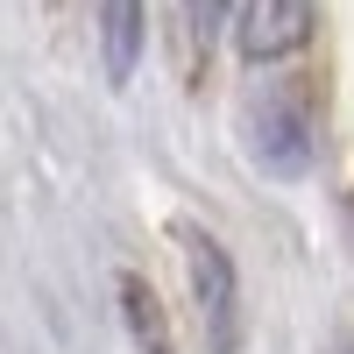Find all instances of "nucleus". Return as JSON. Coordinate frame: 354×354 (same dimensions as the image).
Masks as SVG:
<instances>
[{
	"label": "nucleus",
	"instance_id": "f257e3e1",
	"mask_svg": "<svg viewBox=\"0 0 354 354\" xmlns=\"http://www.w3.org/2000/svg\"><path fill=\"white\" fill-rule=\"evenodd\" d=\"M170 248H177V262H185L205 354H234V347H241V277H234V255L198 220H170Z\"/></svg>",
	"mask_w": 354,
	"mask_h": 354
},
{
	"label": "nucleus",
	"instance_id": "f03ea898",
	"mask_svg": "<svg viewBox=\"0 0 354 354\" xmlns=\"http://www.w3.org/2000/svg\"><path fill=\"white\" fill-rule=\"evenodd\" d=\"M241 149L262 177H277V185H298L312 170L319 142H312V113L298 93H283V85H255L241 100Z\"/></svg>",
	"mask_w": 354,
	"mask_h": 354
},
{
	"label": "nucleus",
	"instance_id": "7ed1b4c3",
	"mask_svg": "<svg viewBox=\"0 0 354 354\" xmlns=\"http://www.w3.org/2000/svg\"><path fill=\"white\" fill-rule=\"evenodd\" d=\"M312 36V0H241L234 8V50L248 64H277V57H298Z\"/></svg>",
	"mask_w": 354,
	"mask_h": 354
},
{
	"label": "nucleus",
	"instance_id": "20e7f679",
	"mask_svg": "<svg viewBox=\"0 0 354 354\" xmlns=\"http://www.w3.org/2000/svg\"><path fill=\"white\" fill-rule=\"evenodd\" d=\"M100 64L113 85H128L142 64V0H100Z\"/></svg>",
	"mask_w": 354,
	"mask_h": 354
},
{
	"label": "nucleus",
	"instance_id": "39448f33",
	"mask_svg": "<svg viewBox=\"0 0 354 354\" xmlns=\"http://www.w3.org/2000/svg\"><path fill=\"white\" fill-rule=\"evenodd\" d=\"M113 290H121L128 347H135V354H177V347H170V319H163V305L149 298V283H142L135 270H121V277H113Z\"/></svg>",
	"mask_w": 354,
	"mask_h": 354
},
{
	"label": "nucleus",
	"instance_id": "423d86ee",
	"mask_svg": "<svg viewBox=\"0 0 354 354\" xmlns=\"http://www.w3.org/2000/svg\"><path fill=\"white\" fill-rule=\"evenodd\" d=\"M347 241H354V198H347Z\"/></svg>",
	"mask_w": 354,
	"mask_h": 354
}]
</instances>
